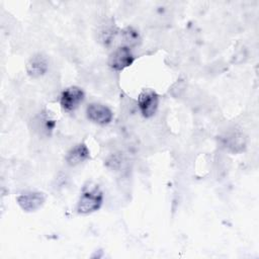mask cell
Here are the masks:
<instances>
[{
	"mask_svg": "<svg viewBox=\"0 0 259 259\" xmlns=\"http://www.w3.org/2000/svg\"><path fill=\"white\" fill-rule=\"evenodd\" d=\"M134 56L131 49L120 46L116 48L108 57V66L114 71H122L134 63Z\"/></svg>",
	"mask_w": 259,
	"mask_h": 259,
	"instance_id": "cell-2",
	"label": "cell"
},
{
	"mask_svg": "<svg viewBox=\"0 0 259 259\" xmlns=\"http://www.w3.org/2000/svg\"><path fill=\"white\" fill-rule=\"evenodd\" d=\"M102 200V192L98 189V187L95 186L85 189L79 198L77 204V211L82 214L94 212L100 208Z\"/></svg>",
	"mask_w": 259,
	"mask_h": 259,
	"instance_id": "cell-1",
	"label": "cell"
},
{
	"mask_svg": "<svg viewBox=\"0 0 259 259\" xmlns=\"http://www.w3.org/2000/svg\"><path fill=\"white\" fill-rule=\"evenodd\" d=\"M87 117L97 124H107L112 119V111L106 105L101 103H90L86 108Z\"/></svg>",
	"mask_w": 259,
	"mask_h": 259,
	"instance_id": "cell-5",
	"label": "cell"
},
{
	"mask_svg": "<svg viewBox=\"0 0 259 259\" xmlns=\"http://www.w3.org/2000/svg\"><path fill=\"white\" fill-rule=\"evenodd\" d=\"M84 99V92L77 86H71L66 88L60 98L61 106L66 111L75 110Z\"/></svg>",
	"mask_w": 259,
	"mask_h": 259,
	"instance_id": "cell-4",
	"label": "cell"
},
{
	"mask_svg": "<svg viewBox=\"0 0 259 259\" xmlns=\"http://www.w3.org/2000/svg\"><path fill=\"white\" fill-rule=\"evenodd\" d=\"M49 68L48 61L46 57L41 55L33 56L26 64V72L32 78H37L42 76Z\"/></svg>",
	"mask_w": 259,
	"mask_h": 259,
	"instance_id": "cell-7",
	"label": "cell"
},
{
	"mask_svg": "<svg viewBox=\"0 0 259 259\" xmlns=\"http://www.w3.org/2000/svg\"><path fill=\"white\" fill-rule=\"evenodd\" d=\"M89 150L85 144H78L72 148L66 157V161L70 166H76L89 158Z\"/></svg>",
	"mask_w": 259,
	"mask_h": 259,
	"instance_id": "cell-8",
	"label": "cell"
},
{
	"mask_svg": "<svg viewBox=\"0 0 259 259\" xmlns=\"http://www.w3.org/2000/svg\"><path fill=\"white\" fill-rule=\"evenodd\" d=\"M17 203L19 206L27 212L34 211L38 209L45 202L46 197L41 192H35V191H28L21 193L16 198Z\"/></svg>",
	"mask_w": 259,
	"mask_h": 259,
	"instance_id": "cell-6",
	"label": "cell"
},
{
	"mask_svg": "<svg viewBox=\"0 0 259 259\" xmlns=\"http://www.w3.org/2000/svg\"><path fill=\"white\" fill-rule=\"evenodd\" d=\"M226 145L233 152H239L245 146V142H244V139L242 138V136L237 135V134H232L231 136H229L227 138Z\"/></svg>",
	"mask_w": 259,
	"mask_h": 259,
	"instance_id": "cell-10",
	"label": "cell"
},
{
	"mask_svg": "<svg viewBox=\"0 0 259 259\" xmlns=\"http://www.w3.org/2000/svg\"><path fill=\"white\" fill-rule=\"evenodd\" d=\"M120 36L122 40L121 46L127 47L130 49L138 46L141 41L140 34L133 27H125L124 29H122L120 32Z\"/></svg>",
	"mask_w": 259,
	"mask_h": 259,
	"instance_id": "cell-9",
	"label": "cell"
},
{
	"mask_svg": "<svg viewBox=\"0 0 259 259\" xmlns=\"http://www.w3.org/2000/svg\"><path fill=\"white\" fill-rule=\"evenodd\" d=\"M138 104L143 116L151 117L158 109L159 96L152 89H144L139 95Z\"/></svg>",
	"mask_w": 259,
	"mask_h": 259,
	"instance_id": "cell-3",
	"label": "cell"
}]
</instances>
